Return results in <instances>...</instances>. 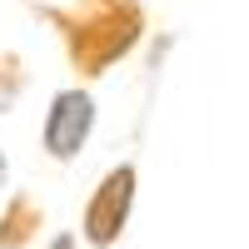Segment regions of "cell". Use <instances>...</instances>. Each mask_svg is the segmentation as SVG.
Instances as JSON below:
<instances>
[{
	"instance_id": "obj_1",
	"label": "cell",
	"mask_w": 249,
	"mask_h": 249,
	"mask_svg": "<svg viewBox=\"0 0 249 249\" xmlns=\"http://www.w3.org/2000/svg\"><path fill=\"white\" fill-rule=\"evenodd\" d=\"M40 15L60 30V40L70 50V65L85 80L105 75L144 35L140 0H75V5H45Z\"/></svg>"
},
{
	"instance_id": "obj_5",
	"label": "cell",
	"mask_w": 249,
	"mask_h": 249,
	"mask_svg": "<svg viewBox=\"0 0 249 249\" xmlns=\"http://www.w3.org/2000/svg\"><path fill=\"white\" fill-rule=\"evenodd\" d=\"M20 85H25V75H20V60H15V55H0V115L15 105Z\"/></svg>"
},
{
	"instance_id": "obj_4",
	"label": "cell",
	"mask_w": 249,
	"mask_h": 249,
	"mask_svg": "<svg viewBox=\"0 0 249 249\" xmlns=\"http://www.w3.org/2000/svg\"><path fill=\"white\" fill-rule=\"evenodd\" d=\"M40 230V210H35V199L30 195H15L5 204V214H0V249H20V244H30V234Z\"/></svg>"
},
{
	"instance_id": "obj_2",
	"label": "cell",
	"mask_w": 249,
	"mask_h": 249,
	"mask_svg": "<svg viewBox=\"0 0 249 249\" xmlns=\"http://www.w3.org/2000/svg\"><path fill=\"white\" fill-rule=\"evenodd\" d=\"M130 204H135V164H115L85 204V239L95 249H110L130 224Z\"/></svg>"
},
{
	"instance_id": "obj_3",
	"label": "cell",
	"mask_w": 249,
	"mask_h": 249,
	"mask_svg": "<svg viewBox=\"0 0 249 249\" xmlns=\"http://www.w3.org/2000/svg\"><path fill=\"white\" fill-rule=\"evenodd\" d=\"M90 130H95V100L75 85V90H60L50 100L45 124H40V144H45L50 160H75L80 144L90 140Z\"/></svg>"
},
{
	"instance_id": "obj_6",
	"label": "cell",
	"mask_w": 249,
	"mask_h": 249,
	"mask_svg": "<svg viewBox=\"0 0 249 249\" xmlns=\"http://www.w3.org/2000/svg\"><path fill=\"white\" fill-rule=\"evenodd\" d=\"M50 249H75V239H70V234H55V239H50Z\"/></svg>"
},
{
	"instance_id": "obj_7",
	"label": "cell",
	"mask_w": 249,
	"mask_h": 249,
	"mask_svg": "<svg viewBox=\"0 0 249 249\" xmlns=\"http://www.w3.org/2000/svg\"><path fill=\"white\" fill-rule=\"evenodd\" d=\"M0 184H5V155H0Z\"/></svg>"
}]
</instances>
